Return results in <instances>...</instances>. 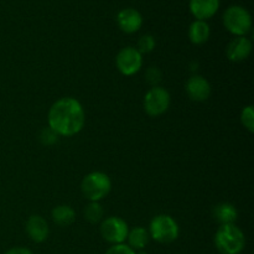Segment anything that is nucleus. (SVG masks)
Here are the masks:
<instances>
[{
  "label": "nucleus",
  "instance_id": "nucleus-9",
  "mask_svg": "<svg viewBox=\"0 0 254 254\" xmlns=\"http://www.w3.org/2000/svg\"><path fill=\"white\" fill-rule=\"evenodd\" d=\"M117 24L119 29L126 34H134L140 30L143 25V16L136 9L126 7L117 15Z\"/></svg>",
  "mask_w": 254,
  "mask_h": 254
},
{
  "label": "nucleus",
  "instance_id": "nucleus-21",
  "mask_svg": "<svg viewBox=\"0 0 254 254\" xmlns=\"http://www.w3.org/2000/svg\"><path fill=\"white\" fill-rule=\"evenodd\" d=\"M59 134L56 133L55 130H52L50 127H47V128H44L41 130V133H40V141H41L42 145L45 146H51L54 145V144L57 143V140H59Z\"/></svg>",
  "mask_w": 254,
  "mask_h": 254
},
{
  "label": "nucleus",
  "instance_id": "nucleus-6",
  "mask_svg": "<svg viewBox=\"0 0 254 254\" xmlns=\"http://www.w3.org/2000/svg\"><path fill=\"white\" fill-rule=\"evenodd\" d=\"M170 106V94L163 87H153L144 97V109L150 117H159L165 113Z\"/></svg>",
  "mask_w": 254,
  "mask_h": 254
},
{
  "label": "nucleus",
  "instance_id": "nucleus-13",
  "mask_svg": "<svg viewBox=\"0 0 254 254\" xmlns=\"http://www.w3.org/2000/svg\"><path fill=\"white\" fill-rule=\"evenodd\" d=\"M190 11L196 20L206 21L220 9V0H190Z\"/></svg>",
  "mask_w": 254,
  "mask_h": 254
},
{
  "label": "nucleus",
  "instance_id": "nucleus-24",
  "mask_svg": "<svg viewBox=\"0 0 254 254\" xmlns=\"http://www.w3.org/2000/svg\"><path fill=\"white\" fill-rule=\"evenodd\" d=\"M5 254H32V252L30 250H27V248L15 247V248H11V250L7 251Z\"/></svg>",
  "mask_w": 254,
  "mask_h": 254
},
{
  "label": "nucleus",
  "instance_id": "nucleus-4",
  "mask_svg": "<svg viewBox=\"0 0 254 254\" xmlns=\"http://www.w3.org/2000/svg\"><path fill=\"white\" fill-rule=\"evenodd\" d=\"M223 25L231 34L236 36H246L252 29V16L246 7L241 5H231L223 14Z\"/></svg>",
  "mask_w": 254,
  "mask_h": 254
},
{
  "label": "nucleus",
  "instance_id": "nucleus-11",
  "mask_svg": "<svg viewBox=\"0 0 254 254\" xmlns=\"http://www.w3.org/2000/svg\"><path fill=\"white\" fill-rule=\"evenodd\" d=\"M186 93L195 102H203L211 94V86L202 76H192L186 82Z\"/></svg>",
  "mask_w": 254,
  "mask_h": 254
},
{
  "label": "nucleus",
  "instance_id": "nucleus-17",
  "mask_svg": "<svg viewBox=\"0 0 254 254\" xmlns=\"http://www.w3.org/2000/svg\"><path fill=\"white\" fill-rule=\"evenodd\" d=\"M129 243V247L133 251H141L146 247L150 240V235L148 231L143 227H135L128 232V237H127Z\"/></svg>",
  "mask_w": 254,
  "mask_h": 254
},
{
  "label": "nucleus",
  "instance_id": "nucleus-14",
  "mask_svg": "<svg viewBox=\"0 0 254 254\" xmlns=\"http://www.w3.org/2000/svg\"><path fill=\"white\" fill-rule=\"evenodd\" d=\"M237 210H236V207L232 203H218V205L215 206V208H213V217L216 218V221H217L221 226L232 225V223H235V221L237 220Z\"/></svg>",
  "mask_w": 254,
  "mask_h": 254
},
{
  "label": "nucleus",
  "instance_id": "nucleus-23",
  "mask_svg": "<svg viewBox=\"0 0 254 254\" xmlns=\"http://www.w3.org/2000/svg\"><path fill=\"white\" fill-rule=\"evenodd\" d=\"M106 254H135V251L131 250L128 245L121 243V245L112 246V247L107 251Z\"/></svg>",
  "mask_w": 254,
  "mask_h": 254
},
{
  "label": "nucleus",
  "instance_id": "nucleus-18",
  "mask_svg": "<svg viewBox=\"0 0 254 254\" xmlns=\"http://www.w3.org/2000/svg\"><path fill=\"white\" fill-rule=\"evenodd\" d=\"M103 207L99 202H89L84 208V218L88 221L89 223H98L103 218Z\"/></svg>",
  "mask_w": 254,
  "mask_h": 254
},
{
  "label": "nucleus",
  "instance_id": "nucleus-22",
  "mask_svg": "<svg viewBox=\"0 0 254 254\" xmlns=\"http://www.w3.org/2000/svg\"><path fill=\"white\" fill-rule=\"evenodd\" d=\"M145 77L146 81H148L151 86L156 87V84H158L161 79V72L159 71L158 68H155V67H150V68L146 71Z\"/></svg>",
  "mask_w": 254,
  "mask_h": 254
},
{
  "label": "nucleus",
  "instance_id": "nucleus-15",
  "mask_svg": "<svg viewBox=\"0 0 254 254\" xmlns=\"http://www.w3.org/2000/svg\"><path fill=\"white\" fill-rule=\"evenodd\" d=\"M210 26L207 22L202 20H195L189 27V39L195 45L205 44L210 37Z\"/></svg>",
  "mask_w": 254,
  "mask_h": 254
},
{
  "label": "nucleus",
  "instance_id": "nucleus-19",
  "mask_svg": "<svg viewBox=\"0 0 254 254\" xmlns=\"http://www.w3.org/2000/svg\"><path fill=\"white\" fill-rule=\"evenodd\" d=\"M136 50L139 54H150L154 49H155V39L151 35H144L139 39L138 44H136Z\"/></svg>",
  "mask_w": 254,
  "mask_h": 254
},
{
  "label": "nucleus",
  "instance_id": "nucleus-5",
  "mask_svg": "<svg viewBox=\"0 0 254 254\" xmlns=\"http://www.w3.org/2000/svg\"><path fill=\"white\" fill-rule=\"evenodd\" d=\"M149 235L159 243H173L179 237V226L169 215H159L150 222Z\"/></svg>",
  "mask_w": 254,
  "mask_h": 254
},
{
  "label": "nucleus",
  "instance_id": "nucleus-10",
  "mask_svg": "<svg viewBox=\"0 0 254 254\" xmlns=\"http://www.w3.org/2000/svg\"><path fill=\"white\" fill-rule=\"evenodd\" d=\"M252 52V41L246 36H237L228 44L226 55L232 62H241L248 59Z\"/></svg>",
  "mask_w": 254,
  "mask_h": 254
},
{
  "label": "nucleus",
  "instance_id": "nucleus-25",
  "mask_svg": "<svg viewBox=\"0 0 254 254\" xmlns=\"http://www.w3.org/2000/svg\"><path fill=\"white\" fill-rule=\"evenodd\" d=\"M135 254H148V253H146L144 250H141V251H138V252H135Z\"/></svg>",
  "mask_w": 254,
  "mask_h": 254
},
{
  "label": "nucleus",
  "instance_id": "nucleus-12",
  "mask_svg": "<svg viewBox=\"0 0 254 254\" xmlns=\"http://www.w3.org/2000/svg\"><path fill=\"white\" fill-rule=\"evenodd\" d=\"M25 230H26L30 240L36 243L45 242L50 233V228L46 220L39 215L30 216L29 220L26 221V225H25Z\"/></svg>",
  "mask_w": 254,
  "mask_h": 254
},
{
  "label": "nucleus",
  "instance_id": "nucleus-2",
  "mask_svg": "<svg viewBox=\"0 0 254 254\" xmlns=\"http://www.w3.org/2000/svg\"><path fill=\"white\" fill-rule=\"evenodd\" d=\"M215 245L221 254H240L246 246L245 233L235 223L222 225L215 235Z\"/></svg>",
  "mask_w": 254,
  "mask_h": 254
},
{
  "label": "nucleus",
  "instance_id": "nucleus-8",
  "mask_svg": "<svg viewBox=\"0 0 254 254\" xmlns=\"http://www.w3.org/2000/svg\"><path fill=\"white\" fill-rule=\"evenodd\" d=\"M117 68L124 76H133L143 66V57L135 47H124L118 52L116 59Z\"/></svg>",
  "mask_w": 254,
  "mask_h": 254
},
{
  "label": "nucleus",
  "instance_id": "nucleus-1",
  "mask_svg": "<svg viewBox=\"0 0 254 254\" xmlns=\"http://www.w3.org/2000/svg\"><path fill=\"white\" fill-rule=\"evenodd\" d=\"M49 127L61 136L78 134L84 127L86 116L82 104L72 97L55 102L49 111Z\"/></svg>",
  "mask_w": 254,
  "mask_h": 254
},
{
  "label": "nucleus",
  "instance_id": "nucleus-20",
  "mask_svg": "<svg viewBox=\"0 0 254 254\" xmlns=\"http://www.w3.org/2000/svg\"><path fill=\"white\" fill-rule=\"evenodd\" d=\"M241 122L242 126L247 129L250 133L254 131V111L253 106H247L243 108L242 113H241Z\"/></svg>",
  "mask_w": 254,
  "mask_h": 254
},
{
  "label": "nucleus",
  "instance_id": "nucleus-7",
  "mask_svg": "<svg viewBox=\"0 0 254 254\" xmlns=\"http://www.w3.org/2000/svg\"><path fill=\"white\" fill-rule=\"evenodd\" d=\"M99 232L103 240L111 245H121L128 237L129 227L126 221L122 220L121 217L112 216L101 223Z\"/></svg>",
  "mask_w": 254,
  "mask_h": 254
},
{
  "label": "nucleus",
  "instance_id": "nucleus-3",
  "mask_svg": "<svg viewBox=\"0 0 254 254\" xmlns=\"http://www.w3.org/2000/svg\"><path fill=\"white\" fill-rule=\"evenodd\" d=\"M112 189L111 179L107 174L93 171L84 176L81 184V190L84 197L91 202H99L106 197Z\"/></svg>",
  "mask_w": 254,
  "mask_h": 254
},
{
  "label": "nucleus",
  "instance_id": "nucleus-16",
  "mask_svg": "<svg viewBox=\"0 0 254 254\" xmlns=\"http://www.w3.org/2000/svg\"><path fill=\"white\" fill-rule=\"evenodd\" d=\"M52 220L60 227H68L76 220V213L71 206L60 205L52 210Z\"/></svg>",
  "mask_w": 254,
  "mask_h": 254
}]
</instances>
